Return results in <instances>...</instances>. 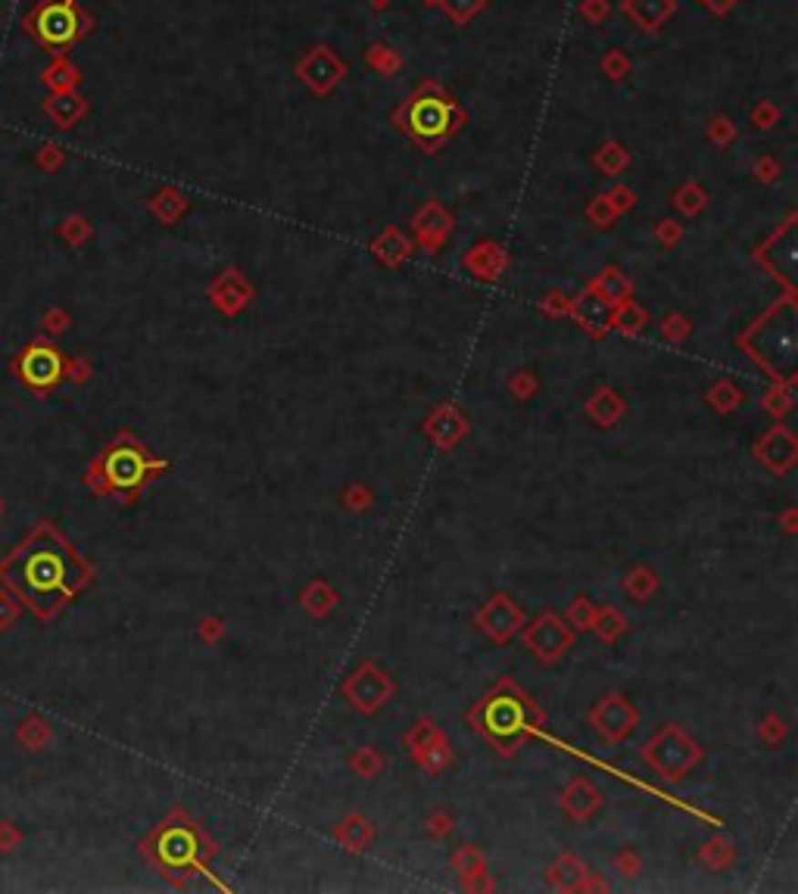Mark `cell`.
Masks as SVG:
<instances>
[{"instance_id":"6da1fadb","label":"cell","mask_w":798,"mask_h":894,"mask_svg":"<svg viewBox=\"0 0 798 894\" xmlns=\"http://www.w3.org/2000/svg\"><path fill=\"white\" fill-rule=\"evenodd\" d=\"M10 580L16 583V590L32 601L35 608L44 599L59 601L57 595H66V580H69V568H66V552H57L50 546H32L22 549L13 561Z\"/></svg>"},{"instance_id":"7a4b0ae2","label":"cell","mask_w":798,"mask_h":894,"mask_svg":"<svg viewBox=\"0 0 798 894\" xmlns=\"http://www.w3.org/2000/svg\"><path fill=\"white\" fill-rule=\"evenodd\" d=\"M648 757H652V764L658 766L668 779H677V776H683V770H689V766L696 764L699 748L692 742H686L680 733H674V729H665V733L652 742Z\"/></svg>"},{"instance_id":"3957f363","label":"cell","mask_w":798,"mask_h":894,"mask_svg":"<svg viewBox=\"0 0 798 894\" xmlns=\"http://www.w3.org/2000/svg\"><path fill=\"white\" fill-rule=\"evenodd\" d=\"M35 22H38V26H32V28L38 32V38L47 44V47H66V44L78 35V16H76V10H72L69 0H66V4L41 6Z\"/></svg>"},{"instance_id":"277c9868","label":"cell","mask_w":798,"mask_h":894,"mask_svg":"<svg viewBox=\"0 0 798 894\" xmlns=\"http://www.w3.org/2000/svg\"><path fill=\"white\" fill-rule=\"evenodd\" d=\"M19 371L22 381L35 390H44V386L57 384L59 375H63V362H59L57 349L50 346H28L26 355L19 359Z\"/></svg>"},{"instance_id":"5b68a950","label":"cell","mask_w":798,"mask_h":894,"mask_svg":"<svg viewBox=\"0 0 798 894\" xmlns=\"http://www.w3.org/2000/svg\"><path fill=\"white\" fill-rule=\"evenodd\" d=\"M527 642H531V648L540 658H558L571 645V632L558 617H543L527 632Z\"/></svg>"},{"instance_id":"8992f818","label":"cell","mask_w":798,"mask_h":894,"mask_svg":"<svg viewBox=\"0 0 798 894\" xmlns=\"http://www.w3.org/2000/svg\"><path fill=\"white\" fill-rule=\"evenodd\" d=\"M387 692H390V683L384 680V673H380V670H371V667L359 670V673H356V680L347 685L349 702L359 704L362 711H371L375 704L384 702Z\"/></svg>"},{"instance_id":"52a82bcc","label":"cell","mask_w":798,"mask_h":894,"mask_svg":"<svg viewBox=\"0 0 798 894\" xmlns=\"http://www.w3.org/2000/svg\"><path fill=\"white\" fill-rule=\"evenodd\" d=\"M633 720H637V714H633V707L627 702H621V698H611V702H606L599 711H596V726H599L608 739H621V735L633 726Z\"/></svg>"},{"instance_id":"ba28073f","label":"cell","mask_w":798,"mask_h":894,"mask_svg":"<svg viewBox=\"0 0 798 894\" xmlns=\"http://www.w3.org/2000/svg\"><path fill=\"white\" fill-rule=\"evenodd\" d=\"M481 621H483V627L493 632V636L505 639L514 627H518L521 617H518V611H514V605L505 599V595H496V599L487 605V611L481 614Z\"/></svg>"},{"instance_id":"9c48e42d","label":"cell","mask_w":798,"mask_h":894,"mask_svg":"<svg viewBox=\"0 0 798 894\" xmlns=\"http://www.w3.org/2000/svg\"><path fill=\"white\" fill-rule=\"evenodd\" d=\"M140 474H144V465H140L138 452L125 449L109 458V480L119 483V487H134L140 480Z\"/></svg>"},{"instance_id":"30bf717a","label":"cell","mask_w":798,"mask_h":894,"mask_svg":"<svg viewBox=\"0 0 798 894\" xmlns=\"http://www.w3.org/2000/svg\"><path fill=\"white\" fill-rule=\"evenodd\" d=\"M47 116L54 118V122L59 125V128H69L76 118L85 113V103L78 100V97H72V94H66V91H59L57 97H50L47 100Z\"/></svg>"},{"instance_id":"8fae6325","label":"cell","mask_w":798,"mask_h":894,"mask_svg":"<svg viewBox=\"0 0 798 894\" xmlns=\"http://www.w3.org/2000/svg\"><path fill=\"white\" fill-rule=\"evenodd\" d=\"M415 128L421 134H437L446 128V107L443 103H434V100H424L412 116Z\"/></svg>"},{"instance_id":"7c38bea8","label":"cell","mask_w":798,"mask_h":894,"mask_svg":"<svg viewBox=\"0 0 798 894\" xmlns=\"http://www.w3.org/2000/svg\"><path fill=\"white\" fill-rule=\"evenodd\" d=\"M565 804H568L571 814L586 817L589 810H593L596 804H599V795H596L593 788L586 786V782H574V786L568 788V798H565Z\"/></svg>"},{"instance_id":"4fadbf2b","label":"cell","mask_w":798,"mask_h":894,"mask_svg":"<svg viewBox=\"0 0 798 894\" xmlns=\"http://www.w3.org/2000/svg\"><path fill=\"white\" fill-rule=\"evenodd\" d=\"M72 81H76V69H72V66L57 63L54 69H47V85L59 87V91H66V87H69Z\"/></svg>"},{"instance_id":"5bb4252c","label":"cell","mask_w":798,"mask_h":894,"mask_svg":"<svg viewBox=\"0 0 798 894\" xmlns=\"http://www.w3.org/2000/svg\"><path fill=\"white\" fill-rule=\"evenodd\" d=\"M365 836H368V829H362V819H349V826H347V829H343V838H347L349 845L356 848V851H359V848H362Z\"/></svg>"},{"instance_id":"9a60e30c","label":"cell","mask_w":798,"mask_h":894,"mask_svg":"<svg viewBox=\"0 0 798 894\" xmlns=\"http://www.w3.org/2000/svg\"><path fill=\"white\" fill-rule=\"evenodd\" d=\"M599 621H602V623H596V627H599V630H602V636H608V639H611V636H615V632H617V630H621V627H624V623H621V621H617V617H615V614H611V611H606V614H602V617H599Z\"/></svg>"},{"instance_id":"2e32d148","label":"cell","mask_w":798,"mask_h":894,"mask_svg":"<svg viewBox=\"0 0 798 894\" xmlns=\"http://www.w3.org/2000/svg\"><path fill=\"white\" fill-rule=\"evenodd\" d=\"M571 617H577V621H580V627H586V623H593V611H589V605H586V601H580V605H577V611L571 608Z\"/></svg>"}]
</instances>
